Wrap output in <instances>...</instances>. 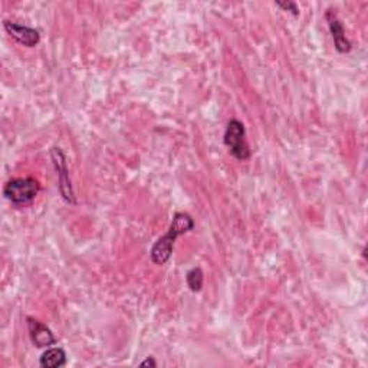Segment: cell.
I'll return each instance as SVG.
<instances>
[{"instance_id": "30bf717a", "label": "cell", "mask_w": 368, "mask_h": 368, "mask_svg": "<svg viewBox=\"0 0 368 368\" xmlns=\"http://www.w3.org/2000/svg\"><path fill=\"white\" fill-rule=\"evenodd\" d=\"M276 6L286 12H291L293 16H299V9L295 2H276Z\"/></svg>"}, {"instance_id": "ba28073f", "label": "cell", "mask_w": 368, "mask_h": 368, "mask_svg": "<svg viewBox=\"0 0 368 368\" xmlns=\"http://www.w3.org/2000/svg\"><path fill=\"white\" fill-rule=\"evenodd\" d=\"M65 364L66 353L59 347H49L39 358V365L43 368H61Z\"/></svg>"}, {"instance_id": "52a82bcc", "label": "cell", "mask_w": 368, "mask_h": 368, "mask_svg": "<svg viewBox=\"0 0 368 368\" xmlns=\"http://www.w3.org/2000/svg\"><path fill=\"white\" fill-rule=\"evenodd\" d=\"M325 19H327V23H328V28H330L331 36L334 39V45H335L337 52H339V54H348L351 51V48H353V45L347 39V36H345V31H344L342 23L339 22V19L337 17V15L331 9L327 12Z\"/></svg>"}, {"instance_id": "6da1fadb", "label": "cell", "mask_w": 368, "mask_h": 368, "mask_svg": "<svg viewBox=\"0 0 368 368\" xmlns=\"http://www.w3.org/2000/svg\"><path fill=\"white\" fill-rule=\"evenodd\" d=\"M194 229L193 217L186 212H178L174 215L171 224L164 236H161L151 247L150 258L154 265H164L171 258L174 243L178 236L186 235Z\"/></svg>"}, {"instance_id": "7a4b0ae2", "label": "cell", "mask_w": 368, "mask_h": 368, "mask_svg": "<svg viewBox=\"0 0 368 368\" xmlns=\"http://www.w3.org/2000/svg\"><path fill=\"white\" fill-rule=\"evenodd\" d=\"M40 192V184L33 177H20L9 180L3 187V196L15 206L32 203Z\"/></svg>"}, {"instance_id": "277c9868", "label": "cell", "mask_w": 368, "mask_h": 368, "mask_svg": "<svg viewBox=\"0 0 368 368\" xmlns=\"http://www.w3.org/2000/svg\"><path fill=\"white\" fill-rule=\"evenodd\" d=\"M51 160L58 176V189L62 199L69 204H77L74 187L71 177H69V170L66 164V155L61 147H52Z\"/></svg>"}, {"instance_id": "9c48e42d", "label": "cell", "mask_w": 368, "mask_h": 368, "mask_svg": "<svg viewBox=\"0 0 368 368\" xmlns=\"http://www.w3.org/2000/svg\"><path fill=\"white\" fill-rule=\"evenodd\" d=\"M186 281L192 292H200L203 288V282H204V275H203L201 268L197 266V268L190 269L186 275Z\"/></svg>"}, {"instance_id": "5b68a950", "label": "cell", "mask_w": 368, "mask_h": 368, "mask_svg": "<svg viewBox=\"0 0 368 368\" xmlns=\"http://www.w3.org/2000/svg\"><path fill=\"white\" fill-rule=\"evenodd\" d=\"M3 28L17 43L26 46V48H35L40 42V33L33 28L19 25V23L10 20L3 22Z\"/></svg>"}, {"instance_id": "3957f363", "label": "cell", "mask_w": 368, "mask_h": 368, "mask_svg": "<svg viewBox=\"0 0 368 368\" xmlns=\"http://www.w3.org/2000/svg\"><path fill=\"white\" fill-rule=\"evenodd\" d=\"M223 143L229 148V153L236 160L246 161L250 158V148L246 141V128L239 120L233 118L229 121L224 131Z\"/></svg>"}, {"instance_id": "8992f818", "label": "cell", "mask_w": 368, "mask_h": 368, "mask_svg": "<svg viewBox=\"0 0 368 368\" xmlns=\"http://www.w3.org/2000/svg\"><path fill=\"white\" fill-rule=\"evenodd\" d=\"M26 322H28V331L31 339L38 348H49L51 345L56 344V338L54 332L49 330V327H46L43 322H40L33 316H28Z\"/></svg>"}, {"instance_id": "8fae6325", "label": "cell", "mask_w": 368, "mask_h": 368, "mask_svg": "<svg viewBox=\"0 0 368 368\" xmlns=\"http://www.w3.org/2000/svg\"><path fill=\"white\" fill-rule=\"evenodd\" d=\"M141 367H157V362L153 357H148L146 361L141 362Z\"/></svg>"}]
</instances>
